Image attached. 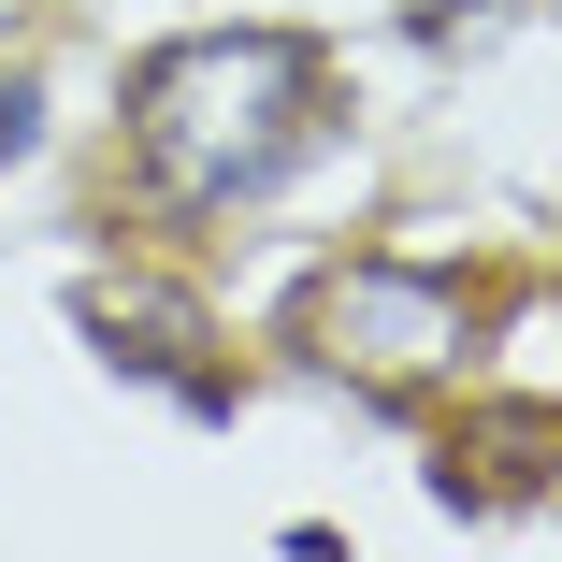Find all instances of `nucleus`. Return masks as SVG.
<instances>
[{"instance_id":"1","label":"nucleus","mask_w":562,"mask_h":562,"mask_svg":"<svg viewBox=\"0 0 562 562\" xmlns=\"http://www.w3.org/2000/svg\"><path fill=\"white\" fill-rule=\"evenodd\" d=\"M331 116V58L303 30H188L131 72V159L159 173L173 216L260 202Z\"/></svg>"},{"instance_id":"3","label":"nucleus","mask_w":562,"mask_h":562,"mask_svg":"<svg viewBox=\"0 0 562 562\" xmlns=\"http://www.w3.org/2000/svg\"><path fill=\"white\" fill-rule=\"evenodd\" d=\"M72 317L116 375H188V404H232V375H202V303L188 289H87Z\"/></svg>"},{"instance_id":"2","label":"nucleus","mask_w":562,"mask_h":562,"mask_svg":"<svg viewBox=\"0 0 562 562\" xmlns=\"http://www.w3.org/2000/svg\"><path fill=\"white\" fill-rule=\"evenodd\" d=\"M289 347L331 361V375H361V390H418V375H447V361L476 347V274L361 246V260H331L289 303Z\"/></svg>"},{"instance_id":"4","label":"nucleus","mask_w":562,"mask_h":562,"mask_svg":"<svg viewBox=\"0 0 562 562\" xmlns=\"http://www.w3.org/2000/svg\"><path fill=\"white\" fill-rule=\"evenodd\" d=\"M30 131H44V87H30V72H0V159H30Z\"/></svg>"}]
</instances>
